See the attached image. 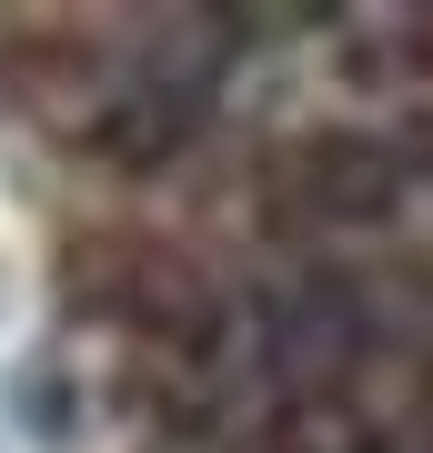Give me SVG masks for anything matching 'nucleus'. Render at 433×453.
<instances>
[{"label":"nucleus","mask_w":433,"mask_h":453,"mask_svg":"<svg viewBox=\"0 0 433 453\" xmlns=\"http://www.w3.org/2000/svg\"><path fill=\"white\" fill-rule=\"evenodd\" d=\"M212 91H222V20H172L112 71V91L81 121V151L112 172H161L212 121Z\"/></svg>","instance_id":"1"},{"label":"nucleus","mask_w":433,"mask_h":453,"mask_svg":"<svg viewBox=\"0 0 433 453\" xmlns=\"http://www.w3.org/2000/svg\"><path fill=\"white\" fill-rule=\"evenodd\" d=\"M414 151L393 131H292V142L262 162L252 202L273 232H373L414 202Z\"/></svg>","instance_id":"2"}]
</instances>
